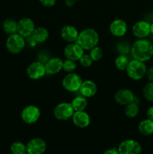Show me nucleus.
<instances>
[{"label": "nucleus", "instance_id": "28", "mask_svg": "<svg viewBox=\"0 0 153 154\" xmlns=\"http://www.w3.org/2000/svg\"><path fill=\"white\" fill-rule=\"evenodd\" d=\"M76 69V61L69 60V59H66L65 60L63 61L62 70H64L65 72H68V73H71V72H74Z\"/></svg>", "mask_w": 153, "mask_h": 154}, {"label": "nucleus", "instance_id": "35", "mask_svg": "<svg viewBox=\"0 0 153 154\" xmlns=\"http://www.w3.org/2000/svg\"><path fill=\"white\" fill-rule=\"evenodd\" d=\"M76 0H65L64 1V3H65L66 6H68V7H73L74 5L75 2H76Z\"/></svg>", "mask_w": 153, "mask_h": 154}, {"label": "nucleus", "instance_id": "31", "mask_svg": "<svg viewBox=\"0 0 153 154\" xmlns=\"http://www.w3.org/2000/svg\"><path fill=\"white\" fill-rule=\"evenodd\" d=\"M57 0H39L40 4L44 7H52L56 5Z\"/></svg>", "mask_w": 153, "mask_h": 154}, {"label": "nucleus", "instance_id": "17", "mask_svg": "<svg viewBox=\"0 0 153 154\" xmlns=\"http://www.w3.org/2000/svg\"><path fill=\"white\" fill-rule=\"evenodd\" d=\"M73 123L79 128H86L90 124V117L85 111H74L72 116Z\"/></svg>", "mask_w": 153, "mask_h": 154}, {"label": "nucleus", "instance_id": "24", "mask_svg": "<svg viewBox=\"0 0 153 154\" xmlns=\"http://www.w3.org/2000/svg\"><path fill=\"white\" fill-rule=\"evenodd\" d=\"M124 114L129 118H134L139 113V107L134 102L128 104L124 107Z\"/></svg>", "mask_w": 153, "mask_h": 154}, {"label": "nucleus", "instance_id": "10", "mask_svg": "<svg viewBox=\"0 0 153 154\" xmlns=\"http://www.w3.org/2000/svg\"><path fill=\"white\" fill-rule=\"evenodd\" d=\"M26 73L28 78L31 79H40L42 77L46 75L44 64L40 61L33 62L27 68Z\"/></svg>", "mask_w": 153, "mask_h": 154}, {"label": "nucleus", "instance_id": "8", "mask_svg": "<svg viewBox=\"0 0 153 154\" xmlns=\"http://www.w3.org/2000/svg\"><path fill=\"white\" fill-rule=\"evenodd\" d=\"M40 116V111L34 105H28L22 109L21 119L27 124H33L38 120Z\"/></svg>", "mask_w": 153, "mask_h": 154}, {"label": "nucleus", "instance_id": "37", "mask_svg": "<svg viewBox=\"0 0 153 154\" xmlns=\"http://www.w3.org/2000/svg\"><path fill=\"white\" fill-rule=\"evenodd\" d=\"M76 1H81V0H76Z\"/></svg>", "mask_w": 153, "mask_h": 154}, {"label": "nucleus", "instance_id": "16", "mask_svg": "<svg viewBox=\"0 0 153 154\" xmlns=\"http://www.w3.org/2000/svg\"><path fill=\"white\" fill-rule=\"evenodd\" d=\"M110 31L116 37H122L127 33L128 25L125 21L122 20H114L110 25Z\"/></svg>", "mask_w": 153, "mask_h": 154}, {"label": "nucleus", "instance_id": "32", "mask_svg": "<svg viewBox=\"0 0 153 154\" xmlns=\"http://www.w3.org/2000/svg\"><path fill=\"white\" fill-rule=\"evenodd\" d=\"M146 76L147 79L149 81V82H153V66L147 69Z\"/></svg>", "mask_w": 153, "mask_h": 154}, {"label": "nucleus", "instance_id": "7", "mask_svg": "<svg viewBox=\"0 0 153 154\" xmlns=\"http://www.w3.org/2000/svg\"><path fill=\"white\" fill-rule=\"evenodd\" d=\"M117 150L119 154H140L142 146L135 140L128 139L120 143Z\"/></svg>", "mask_w": 153, "mask_h": 154}, {"label": "nucleus", "instance_id": "20", "mask_svg": "<svg viewBox=\"0 0 153 154\" xmlns=\"http://www.w3.org/2000/svg\"><path fill=\"white\" fill-rule=\"evenodd\" d=\"M31 37L35 43H43V42H46L48 39L49 32L44 27H37L33 31Z\"/></svg>", "mask_w": 153, "mask_h": 154}, {"label": "nucleus", "instance_id": "5", "mask_svg": "<svg viewBox=\"0 0 153 154\" xmlns=\"http://www.w3.org/2000/svg\"><path fill=\"white\" fill-rule=\"evenodd\" d=\"M82 83V80L80 77V75L71 72L64 77L62 84L63 88L65 90L70 93H74L80 90Z\"/></svg>", "mask_w": 153, "mask_h": 154}, {"label": "nucleus", "instance_id": "34", "mask_svg": "<svg viewBox=\"0 0 153 154\" xmlns=\"http://www.w3.org/2000/svg\"><path fill=\"white\" fill-rule=\"evenodd\" d=\"M103 154H119L118 150L116 148H111L109 150H106L104 152Z\"/></svg>", "mask_w": 153, "mask_h": 154}, {"label": "nucleus", "instance_id": "36", "mask_svg": "<svg viewBox=\"0 0 153 154\" xmlns=\"http://www.w3.org/2000/svg\"><path fill=\"white\" fill-rule=\"evenodd\" d=\"M150 32H151L152 34H153V23L151 24V26H150Z\"/></svg>", "mask_w": 153, "mask_h": 154}, {"label": "nucleus", "instance_id": "30", "mask_svg": "<svg viewBox=\"0 0 153 154\" xmlns=\"http://www.w3.org/2000/svg\"><path fill=\"white\" fill-rule=\"evenodd\" d=\"M79 62L82 67L88 68L92 66V64L93 63V60L91 58L89 54H83V55H82V57H80V59L79 60Z\"/></svg>", "mask_w": 153, "mask_h": 154}, {"label": "nucleus", "instance_id": "9", "mask_svg": "<svg viewBox=\"0 0 153 154\" xmlns=\"http://www.w3.org/2000/svg\"><path fill=\"white\" fill-rule=\"evenodd\" d=\"M34 29V21L30 18H22L17 22V33L23 38L31 37Z\"/></svg>", "mask_w": 153, "mask_h": 154}, {"label": "nucleus", "instance_id": "21", "mask_svg": "<svg viewBox=\"0 0 153 154\" xmlns=\"http://www.w3.org/2000/svg\"><path fill=\"white\" fill-rule=\"evenodd\" d=\"M138 130L142 135L148 136L153 135V120L146 119L138 125Z\"/></svg>", "mask_w": 153, "mask_h": 154}, {"label": "nucleus", "instance_id": "1", "mask_svg": "<svg viewBox=\"0 0 153 154\" xmlns=\"http://www.w3.org/2000/svg\"><path fill=\"white\" fill-rule=\"evenodd\" d=\"M130 52L134 60L145 63L152 57L153 45L147 39H138L132 45Z\"/></svg>", "mask_w": 153, "mask_h": 154}, {"label": "nucleus", "instance_id": "13", "mask_svg": "<svg viewBox=\"0 0 153 154\" xmlns=\"http://www.w3.org/2000/svg\"><path fill=\"white\" fill-rule=\"evenodd\" d=\"M151 24L145 20H140L135 23L132 26V33L135 37L139 39L145 38L151 33Z\"/></svg>", "mask_w": 153, "mask_h": 154}, {"label": "nucleus", "instance_id": "22", "mask_svg": "<svg viewBox=\"0 0 153 154\" xmlns=\"http://www.w3.org/2000/svg\"><path fill=\"white\" fill-rule=\"evenodd\" d=\"M71 105L74 111H85L88 105V102H87L86 98L82 96H79L75 97L72 100Z\"/></svg>", "mask_w": 153, "mask_h": 154}, {"label": "nucleus", "instance_id": "2", "mask_svg": "<svg viewBox=\"0 0 153 154\" xmlns=\"http://www.w3.org/2000/svg\"><path fill=\"white\" fill-rule=\"evenodd\" d=\"M99 36L94 29H85L79 33L76 43L84 50L90 51L98 44Z\"/></svg>", "mask_w": 153, "mask_h": 154}, {"label": "nucleus", "instance_id": "12", "mask_svg": "<svg viewBox=\"0 0 153 154\" xmlns=\"http://www.w3.org/2000/svg\"><path fill=\"white\" fill-rule=\"evenodd\" d=\"M83 54L84 50L76 42L69 43L64 50V55L66 59H69L74 61L79 60Z\"/></svg>", "mask_w": 153, "mask_h": 154}, {"label": "nucleus", "instance_id": "25", "mask_svg": "<svg viewBox=\"0 0 153 154\" xmlns=\"http://www.w3.org/2000/svg\"><path fill=\"white\" fill-rule=\"evenodd\" d=\"M11 154H27L26 145L20 141H15L10 145Z\"/></svg>", "mask_w": 153, "mask_h": 154}, {"label": "nucleus", "instance_id": "3", "mask_svg": "<svg viewBox=\"0 0 153 154\" xmlns=\"http://www.w3.org/2000/svg\"><path fill=\"white\" fill-rule=\"evenodd\" d=\"M147 68L144 62L136 60H132L129 61L128 65L126 68L127 75L130 79L134 81H139L146 76Z\"/></svg>", "mask_w": 153, "mask_h": 154}, {"label": "nucleus", "instance_id": "15", "mask_svg": "<svg viewBox=\"0 0 153 154\" xmlns=\"http://www.w3.org/2000/svg\"><path fill=\"white\" fill-rule=\"evenodd\" d=\"M115 101L121 105H126L134 102V95L131 90L128 89H120L114 96Z\"/></svg>", "mask_w": 153, "mask_h": 154}, {"label": "nucleus", "instance_id": "4", "mask_svg": "<svg viewBox=\"0 0 153 154\" xmlns=\"http://www.w3.org/2000/svg\"><path fill=\"white\" fill-rule=\"evenodd\" d=\"M25 38L18 33L10 35L6 40V48L8 51L13 54H20L24 49L26 45Z\"/></svg>", "mask_w": 153, "mask_h": 154}, {"label": "nucleus", "instance_id": "23", "mask_svg": "<svg viewBox=\"0 0 153 154\" xmlns=\"http://www.w3.org/2000/svg\"><path fill=\"white\" fill-rule=\"evenodd\" d=\"M3 31L10 35L17 33V22L13 19H6L2 23Z\"/></svg>", "mask_w": 153, "mask_h": 154}, {"label": "nucleus", "instance_id": "27", "mask_svg": "<svg viewBox=\"0 0 153 154\" xmlns=\"http://www.w3.org/2000/svg\"><path fill=\"white\" fill-rule=\"evenodd\" d=\"M144 98L148 102H153V82L147 83L142 89Z\"/></svg>", "mask_w": 153, "mask_h": 154}, {"label": "nucleus", "instance_id": "26", "mask_svg": "<svg viewBox=\"0 0 153 154\" xmlns=\"http://www.w3.org/2000/svg\"><path fill=\"white\" fill-rule=\"evenodd\" d=\"M129 60L128 57L124 55H119L116 57L115 60V66L117 69L120 71L126 70L128 65Z\"/></svg>", "mask_w": 153, "mask_h": 154}, {"label": "nucleus", "instance_id": "29", "mask_svg": "<svg viewBox=\"0 0 153 154\" xmlns=\"http://www.w3.org/2000/svg\"><path fill=\"white\" fill-rule=\"evenodd\" d=\"M89 55L92 59L93 62H98L100 60V59L103 57V50L100 47L95 46L92 49L90 50Z\"/></svg>", "mask_w": 153, "mask_h": 154}, {"label": "nucleus", "instance_id": "11", "mask_svg": "<svg viewBox=\"0 0 153 154\" xmlns=\"http://www.w3.org/2000/svg\"><path fill=\"white\" fill-rule=\"evenodd\" d=\"M46 149V142L40 138H32L26 144L27 154H43Z\"/></svg>", "mask_w": 153, "mask_h": 154}, {"label": "nucleus", "instance_id": "18", "mask_svg": "<svg viewBox=\"0 0 153 154\" xmlns=\"http://www.w3.org/2000/svg\"><path fill=\"white\" fill-rule=\"evenodd\" d=\"M79 32L76 27L71 25H66L61 29V36L64 41L69 43L76 42L77 40Z\"/></svg>", "mask_w": 153, "mask_h": 154}, {"label": "nucleus", "instance_id": "19", "mask_svg": "<svg viewBox=\"0 0 153 154\" xmlns=\"http://www.w3.org/2000/svg\"><path fill=\"white\" fill-rule=\"evenodd\" d=\"M81 95L86 98H92L97 93V85L92 81L87 80L82 81L80 88Z\"/></svg>", "mask_w": 153, "mask_h": 154}, {"label": "nucleus", "instance_id": "33", "mask_svg": "<svg viewBox=\"0 0 153 154\" xmlns=\"http://www.w3.org/2000/svg\"><path fill=\"white\" fill-rule=\"evenodd\" d=\"M146 115L148 119L153 120V106H151L150 108H148L146 111Z\"/></svg>", "mask_w": 153, "mask_h": 154}, {"label": "nucleus", "instance_id": "6", "mask_svg": "<svg viewBox=\"0 0 153 154\" xmlns=\"http://www.w3.org/2000/svg\"><path fill=\"white\" fill-rule=\"evenodd\" d=\"M74 110L71 103L62 102L58 104L53 110V114L56 118L58 120H68L72 117Z\"/></svg>", "mask_w": 153, "mask_h": 154}, {"label": "nucleus", "instance_id": "14", "mask_svg": "<svg viewBox=\"0 0 153 154\" xmlns=\"http://www.w3.org/2000/svg\"><path fill=\"white\" fill-rule=\"evenodd\" d=\"M63 60L58 57H52L44 63L46 74L50 75H56L62 70Z\"/></svg>", "mask_w": 153, "mask_h": 154}]
</instances>
